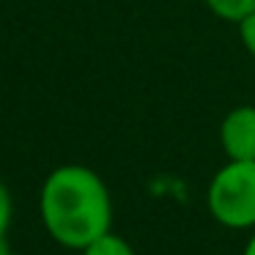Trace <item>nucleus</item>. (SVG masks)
I'll return each instance as SVG.
<instances>
[{
	"label": "nucleus",
	"mask_w": 255,
	"mask_h": 255,
	"mask_svg": "<svg viewBox=\"0 0 255 255\" xmlns=\"http://www.w3.org/2000/svg\"><path fill=\"white\" fill-rule=\"evenodd\" d=\"M39 214L52 242L77 253L113 231L110 189L99 173L85 165H61L44 178Z\"/></svg>",
	"instance_id": "nucleus-1"
},
{
	"label": "nucleus",
	"mask_w": 255,
	"mask_h": 255,
	"mask_svg": "<svg viewBox=\"0 0 255 255\" xmlns=\"http://www.w3.org/2000/svg\"><path fill=\"white\" fill-rule=\"evenodd\" d=\"M206 209L228 231H255V162L228 159L206 187Z\"/></svg>",
	"instance_id": "nucleus-2"
},
{
	"label": "nucleus",
	"mask_w": 255,
	"mask_h": 255,
	"mask_svg": "<svg viewBox=\"0 0 255 255\" xmlns=\"http://www.w3.org/2000/svg\"><path fill=\"white\" fill-rule=\"evenodd\" d=\"M220 145L228 159L255 162V105H239L220 124Z\"/></svg>",
	"instance_id": "nucleus-3"
},
{
	"label": "nucleus",
	"mask_w": 255,
	"mask_h": 255,
	"mask_svg": "<svg viewBox=\"0 0 255 255\" xmlns=\"http://www.w3.org/2000/svg\"><path fill=\"white\" fill-rule=\"evenodd\" d=\"M203 3L217 19L233 25H239L244 17H250L255 11V0H203Z\"/></svg>",
	"instance_id": "nucleus-4"
},
{
	"label": "nucleus",
	"mask_w": 255,
	"mask_h": 255,
	"mask_svg": "<svg viewBox=\"0 0 255 255\" xmlns=\"http://www.w3.org/2000/svg\"><path fill=\"white\" fill-rule=\"evenodd\" d=\"M80 255H137L134 247L124 236L107 231L105 236H99L96 242H91L85 250H80Z\"/></svg>",
	"instance_id": "nucleus-5"
},
{
	"label": "nucleus",
	"mask_w": 255,
	"mask_h": 255,
	"mask_svg": "<svg viewBox=\"0 0 255 255\" xmlns=\"http://www.w3.org/2000/svg\"><path fill=\"white\" fill-rule=\"evenodd\" d=\"M239 30V41H242V47L247 50L250 58H255V11L250 14V17H244L242 22L236 25Z\"/></svg>",
	"instance_id": "nucleus-6"
},
{
	"label": "nucleus",
	"mask_w": 255,
	"mask_h": 255,
	"mask_svg": "<svg viewBox=\"0 0 255 255\" xmlns=\"http://www.w3.org/2000/svg\"><path fill=\"white\" fill-rule=\"evenodd\" d=\"M8 225H11V195H8L6 184L0 181V244H6Z\"/></svg>",
	"instance_id": "nucleus-7"
},
{
	"label": "nucleus",
	"mask_w": 255,
	"mask_h": 255,
	"mask_svg": "<svg viewBox=\"0 0 255 255\" xmlns=\"http://www.w3.org/2000/svg\"><path fill=\"white\" fill-rule=\"evenodd\" d=\"M242 255H255V231H250L247 242H244V250H242Z\"/></svg>",
	"instance_id": "nucleus-8"
},
{
	"label": "nucleus",
	"mask_w": 255,
	"mask_h": 255,
	"mask_svg": "<svg viewBox=\"0 0 255 255\" xmlns=\"http://www.w3.org/2000/svg\"><path fill=\"white\" fill-rule=\"evenodd\" d=\"M0 255H14V253H11V250H8V247H6V244H0Z\"/></svg>",
	"instance_id": "nucleus-9"
}]
</instances>
